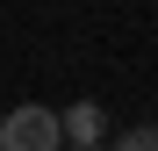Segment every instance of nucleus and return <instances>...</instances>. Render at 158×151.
<instances>
[{
    "instance_id": "obj_1",
    "label": "nucleus",
    "mask_w": 158,
    "mask_h": 151,
    "mask_svg": "<svg viewBox=\"0 0 158 151\" xmlns=\"http://www.w3.org/2000/svg\"><path fill=\"white\" fill-rule=\"evenodd\" d=\"M58 108H43V101H22V108L0 115V151H58Z\"/></svg>"
},
{
    "instance_id": "obj_2",
    "label": "nucleus",
    "mask_w": 158,
    "mask_h": 151,
    "mask_svg": "<svg viewBox=\"0 0 158 151\" xmlns=\"http://www.w3.org/2000/svg\"><path fill=\"white\" fill-rule=\"evenodd\" d=\"M58 130H65V144H101L108 137V115H101V101H72L58 115Z\"/></svg>"
},
{
    "instance_id": "obj_3",
    "label": "nucleus",
    "mask_w": 158,
    "mask_h": 151,
    "mask_svg": "<svg viewBox=\"0 0 158 151\" xmlns=\"http://www.w3.org/2000/svg\"><path fill=\"white\" fill-rule=\"evenodd\" d=\"M115 151H158V122H137V130H122Z\"/></svg>"
},
{
    "instance_id": "obj_4",
    "label": "nucleus",
    "mask_w": 158,
    "mask_h": 151,
    "mask_svg": "<svg viewBox=\"0 0 158 151\" xmlns=\"http://www.w3.org/2000/svg\"><path fill=\"white\" fill-rule=\"evenodd\" d=\"M58 151H108V144H58Z\"/></svg>"
}]
</instances>
